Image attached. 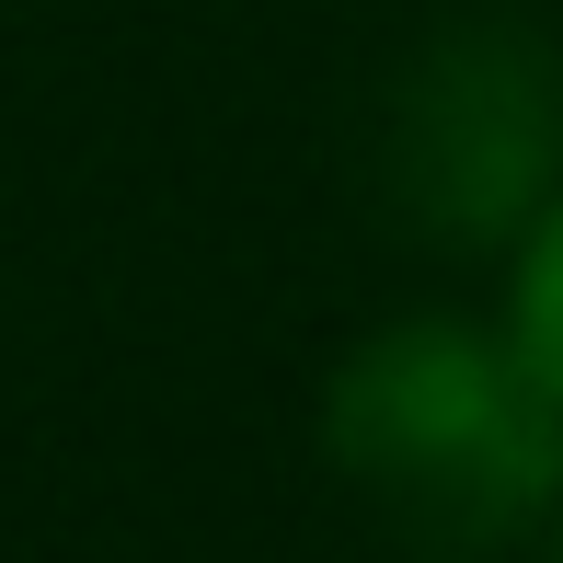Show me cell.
I'll return each instance as SVG.
<instances>
[{
	"instance_id": "277c9868",
	"label": "cell",
	"mask_w": 563,
	"mask_h": 563,
	"mask_svg": "<svg viewBox=\"0 0 563 563\" xmlns=\"http://www.w3.org/2000/svg\"><path fill=\"white\" fill-rule=\"evenodd\" d=\"M541 563H563V506H552V529H541Z\"/></svg>"
},
{
	"instance_id": "7a4b0ae2",
	"label": "cell",
	"mask_w": 563,
	"mask_h": 563,
	"mask_svg": "<svg viewBox=\"0 0 563 563\" xmlns=\"http://www.w3.org/2000/svg\"><path fill=\"white\" fill-rule=\"evenodd\" d=\"M529 69H541V58H529L518 35H449L438 58H426V81H415V115H402L415 185H426L415 208L438 219L449 242H518V219L563 185L552 115H518V126L495 115Z\"/></svg>"
},
{
	"instance_id": "3957f363",
	"label": "cell",
	"mask_w": 563,
	"mask_h": 563,
	"mask_svg": "<svg viewBox=\"0 0 563 563\" xmlns=\"http://www.w3.org/2000/svg\"><path fill=\"white\" fill-rule=\"evenodd\" d=\"M495 334L518 345V368L541 379V391H552V415H563V185L518 219V242H506V299H495Z\"/></svg>"
},
{
	"instance_id": "6da1fadb",
	"label": "cell",
	"mask_w": 563,
	"mask_h": 563,
	"mask_svg": "<svg viewBox=\"0 0 563 563\" xmlns=\"http://www.w3.org/2000/svg\"><path fill=\"white\" fill-rule=\"evenodd\" d=\"M322 460L402 552L483 563L541 552L563 506V415L495 322H368L322 379Z\"/></svg>"
}]
</instances>
